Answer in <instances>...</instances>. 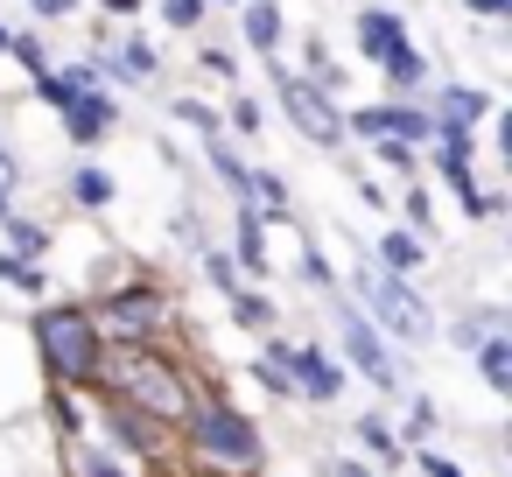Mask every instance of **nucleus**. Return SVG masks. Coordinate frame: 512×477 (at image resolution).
Listing matches in <instances>:
<instances>
[{
  "instance_id": "f257e3e1",
  "label": "nucleus",
  "mask_w": 512,
  "mask_h": 477,
  "mask_svg": "<svg viewBox=\"0 0 512 477\" xmlns=\"http://www.w3.org/2000/svg\"><path fill=\"white\" fill-rule=\"evenodd\" d=\"M106 379H113V393H120V400H141L148 414H169V421H183V414H190L183 379H176L162 358H148V351H120Z\"/></svg>"
},
{
  "instance_id": "f03ea898",
  "label": "nucleus",
  "mask_w": 512,
  "mask_h": 477,
  "mask_svg": "<svg viewBox=\"0 0 512 477\" xmlns=\"http://www.w3.org/2000/svg\"><path fill=\"white\" fill-rule=\"evenodd\" d=\"M36 337H43V358L57 379H99V337L78 309H50L36 316Z\"/></svg>"
},
{
  "instance_id": "7ed1b4c3",
  "label": "nucleus",
  "mask_w": 512,
  "mask_h": 477,
  "mask_svg": "<svg viewBox=\"0 0 512 477\" xmlns=\"http://www.w3.org/2000/svg\"><path fill=\"white\" fill-rule=\"evenodd\" d=\"M274 92H281V106H288V120L309 134V141H344V120L330 113V99L309 85V78H288V71H274Z\"/></svg>"
},
{
  "instance_id": "20e7f679",
  "label": "nucleus",
  "mask_w": 512,
  "mask_h": 477,
  "mask_svg": "<svg viewBox=\"0 0 512 477\" xmlns=\"http://www.w3.org/2000/svg\"><path fill=\"white\" fill-rule=\"evenodd\" d=\"M358 288H365V302L379 309L386 330H400V337H428V309H421V295H407V288L386 281V274H365Z\"/></svg>"
},
{
  "instance_id": "39448f33",
  "label": "nucleus",
  "mask_w": 512,
  "mask_h": 477,
  "mask_svg": "<svg viewBox=\"0 0 512 477\" xmlns=\"http://www.w3.org/2000/svg\"><path fill=\"white\" fill-rule=\"evenodd\" d=\"M197 442H204L211 456H232V463H253V456H260L253 421L232 414V407H204V414H197Z\"/></svg>"
},
{
  "instance_id": "423d86ee",
  "label": "nucleus",
  "mask_w": 512,
  "mask_h": 477,
  "mask_svg": "<svg viewBox=\"0 0 512 477\" xmlns=\"http://www.w3.org/2000/svg\"><path fill=\"white\" fill-rule=\"evenodd\" d=\"M337 323H344V351L358 358V372H365V379H372L379 393H393V386H400V372H393V358H386V344L372 337V323H365L358 309H344Z\"/></svg>"
},
{
  "instance_id": "0eeeda50",
  "label": "nucleus",
  "mask_w": 512,
  "mask_h": 477,
  "mask_svg": "<svg viewBox=\"0 0 512 477\" xmlns=\"http://www.w3.org/2000/svg\"><path fill=\"white\" fill-rule=\"evenodd\" d=\"M351 127L372 134V141H428V134H435L428 113H407V106H372V113H358Z\"/></svg>"
},
{
  "instance_id": "6e6552de",
  "label": "nucleus",
  "mask_w": 512,
  "mask_h": 477,
  "mask_svg": "<svg viewBox=\"0 0 512 477\" xmlns=\"http://www.w3.org/2000/svg\"><path fill=\"white\" fill-rule=\"evenodd\" d=\"M288 379H295L302 393H316V400H330V393L344 386V379L330 372V358H323V351H288Z\"/></svg>"
},
{
  "instance_id": "1a4fd4ad",
  "label": "nucleus",
  "mask_w": 512,
  "mask_h": 477,
  "mask_svg": "<svg viewBox=\"0 0 512 477\" xmlns=\"http://www.w3.org/2000/svg\"><path fill=\"white\" fill-rule=\"evenodd\" d=\"M358 43H365V50H372V57L386 64V57H393V50L407 43V29H400L393 15H379V8H365V15H358Z\"/></svg>"
},
{
  "instance_id": "9d476101",
  "label": "nucleus",
  "mask_w": 512,
  "mask_h": 477,
  "mask_svg": "<svg viewBox=\"0 0 512 477\" xmlns=\"http://www.w3.org/2000/svg\"><path fill=\"white\" fill-rule=\"evenodd\" d=\"M64 120H71V134H78V141H99V134H106V120H113V99L78 92V99L64 106Z\"/></svg>"
},
{
  "instance_id": "9b49d317",
  "label": "nucleus",
  "mask_w": 512,
  "mask_h": 477,
  "mask_svg": "<svg viewBox=\"0 0 512 477\" xmlns=\"http://www.w3.org/2000/svg\"><path fill=\"white\" fill-rule=\"evenodd\" d=\"M246 43L253 50H281V8H274V0H253V8H246Z\"/></svg>"
},
{
  "instance_id": "f8f14e48",
  "label": "nucleus",
  "mask_w": 512,
  "mask_h": 477,
  "mask_svg": "<svg viewBox=\"0 0 512 477\" xmlns=\"http://www.w3.org/2000/svg\"><path fill=\"white\" fill-rule=\"evenodd\" d=\"M484 113H491L484 92H442V134H463V127L484 120Z\"/></svg>"
},
{
  "instance_id": "ddd939ff",
  "label": "nucleus",
  "mask_w": 512,
  "mask_h": 477,
  "mask_svg": "<svg viewBox=\"0 0 512 477\" xmlns=\"http://www.w3.org/2000/svg\"><path fill=\"white\" fill-rule=\"evenodd\" d=\"M379 260H386L393 274H414V267H421V239H414V232H386V239H379Z\"/></svg>"
},
{
  "instance_id": "4468645a",
  "label": "nucleus",
  "mask_w": 512,
  "mask_h": 477,
  "mask_svg": "<svg viewBox=\"0 0 512 477\" xmlns=\"http://www.w3.org/2000/svg\"><path fill=\"white\" fill-rule=\"evenodd\" d=\"M477 344H484V358H477V365H484V386L505 393V386H512V344H505V337H477Z\"/></svg>"
},
{
  "instance_id": "2eb2a0df",
  "label": "nucleus",
  "mask_w": 512,
  "mask_h": 477,
  "mask_svg": "<svg viewBox=\"0 0 512 477\" xmlns=\"http://www.w3.org/2000/svg\"><path fill=\"white\" fill-rule=\"evenodd\" d=\"M239 260H246L253 274L267 267V260H260V211H253V204H239Z\"/></svg>"
},
{
  "instance_id": "dca6fc26",
  "label": "nucleus",
  "mask_w": 512,
  "mask_h": 477,
  "mask_svg": "<svg viewBox=\"0 0 512 477\" xmlns=\"http://www.w3.org/2000/svg\"><path fill=\"white\" fill-rule=\"evenodd\" d=\"M232 316H239L246 330H267V323H274V309H267L260 295H246V288H232Z\"/></svg>"
},
{
  "instance_id": "f3484780",
  "label": "nucleus",
  "mask_w": 512,
  "mask_h": 477,
  "mask_svg": "<svg viewBox=\"0 0 512 477\" xmlns=\"http://www.w3.org/2000/svg\"><path fill=\"white\" fill-rule=\"evenodd\" d=\"M386 78H393V85H400V92H407V85H421V57H414V50H407V43H400V50H393V57H386Z\"/></svg>"
},
{
  "instance_id": "a211bd4d",
  "label": "nucleus",
  "mask_w": 512,
  "mask_h": 477,
  "mask_svg": "<svg viewBox=\"0 0 512 477\" xmlns=\"http://www.w3.org/2000/svg\"><path fill=\"white\" fill-rule=\"evenodd\" d=\"M113 323H127V330L155 323V295H127V302H113Z\"/></svg>"
},
{
  "instance_id": "6ab92c4d",
  "label": "nucleus",
  "mask_w": 512,
  "mask_h": 477,
  "mask_svg": "<svg viewBox=\"0 0 512 477\" xmlns=\"http://www.w3.org/2000/svg\"><path fill=\"white\" fill-rule=\"evenodd\" d=\"M71 190H78V204H106V197H113V183H106L99 169H78V183H71Z\"/></svg>"
},
{
  "instance_id": "aec40b11",
  "label": "nucleus",
  "mask_w": 512,
  "mask_h": 477,
  "mask_svg": "<svg viewBox=\"0 0 512 477\" xmlns=\"http://www.w3.org/2000/svg\"><path fill=\"white\" fill-rule=\"evenodd\" d=\"M0 281H22V288H43V274H36V267H22L15 253H0Z\"/></svg>"
},
{
  "instance_id": "412c9836",
  "label": "nucleus",
  "mask_w": 512,
  "mask_h": 477,
  "mask_svg": "<svg viewBox=\"0 0 512 477\" xmlns=\"http://www.w3.org/2000/svg\"><path fill=\"white\" fill-rule=\"evenodd\" d=\"M162 15H169V22H183V29H190V22H197V15H204V0H162Z\"/></svg>"
},
{
  "instance_id": "4be33fe9",
  "label": "nucleus",
  "mask_w": 512,
  "mask_h": 477,
  "mask_svg": "<svg viewBox=\"0 0 512 477\" xmlns=\"http://www.w3.org/2000/svg\"><path fill=\"white\" fill-rule=\"evenodd\" d=\"M8 190H15V155L0 148V197H8ZM0 218H8V204H0Z\"/></svg>"
},
{
  "instance_id": "5701e85b",
  "label": "nucleus",
  "mask_w": 512,
  "mask_h": 477,
  "mask_svg": "<svg viewBox=\"0 0 512 477\" xmlns=\"http://www.w3.org/2000/svg\"><path fill=\"white\" fill-rule=\"evenodd\" d=\"M204 267H211V281H218V288H225V295H232V288H239V274H232V267H225V260H218V253H211V260H204Z\"/></svg>"
},
{
  "instance_id": "b1692460",
  "label": "nucleus",
  "mask_w": 512,
  "mask_h": 477,
  "mask_svg": "<svg viewBox=\"0 0 512 477\" xmlns=\"http://www.w3.org/2000/svg\"><path fill=\"white\" fill-rule=\"evenodd\" d=\"M358 428H365V442H372V449H386V456H393V435H386V421H358Z\"/></svg>"
},
{
  "instance_id": "393cba45",
  "label": "nucleus",
  "mask_w": 512,
  "mask_h": 477,
  "mask_svg": "<svg viewBox=\"0 0 512 477\" xmlns=\"http://www.w3.org/2000/svg\"><path fill=\"white\" fill-rule=\"evenodd\" d=\"M78 477H120L113 463H99V456H78Z\"/></svg>"
},
{
  "instance_id": "a878e982",
  "label": "nucleus",
  "mask_w": 512,
  "mask_h": 477,
  "mask_svg": "<svg viewBox=\"0 0 512 477\" xmlns=\"http://www.w3.org/2000/svg\"><path fill=\"white\" fill-rule=\"evenodd\" d=\"M29 8H36V15H50V22H57V15H71V8H78V0H29Z\"/></svg>"
},
{
  "instance_id": "bb28decb",
  "label": "nucleus",
  "mask_w": 512,
  "mask_h": 477,
  "mask_svg": "<svg viewBox=\"0 0 512 477\" xmlns=\"http://www.w3.org/2000/svg\"><path fill=\"white\" fill-rule=\"evenodd\" d=\"M323 477H365V463H323Z\"/></svg>"
},
{
  "instance_id": "cd10ccee",
  "label": "nucleus",
  "mask_w": 512,
  "mask_h": 477,
  "mask_svg": "<svg viewBox=\"0 0 512 477\" xmlns=\"http://www.w3.org/2000/svg\"><path fill=\"white\" fill-rule=\"evenodd\" d=\"M477 15H512V0H470Z\"/></svg>"
},
{
  "instance_id": "c85d7f7f",
  "label": "nucleus",
  "mask_w": 512,
  "mask_h": 477,
  "mask_svg": "<svg viewBox=\"0 0 512 477\" xmlns=\"http://www.w3.org/2000/svg\"><path fill=\"white\" fill-rule=\"evenodd\" d=\"M421 470H428V477H463V470H449V463H442V456H428V463H421Z\"/></svg>"
},
{
  "instance_id": "c756f323",
  "label": "nucleus",
  "mask_w": 512,
  "mask_h": 477,
  "mask_svg": "<svg viewBox=\"0 0 512 477\" xmlns=\"http://www.w3.org/2000/svg\"><path fill=\"white\" fill-rule=\"evenodd\" d=\"M106 8H113V15H134V8H141V0H106Z\"/></svg>"
},
{
  "instance_id": "7c9ffc66",
  "label": "nucleus",
  "mask_w": 512,
  "mask_h": 477,
  "mask_svg": "<svg viewBox=\"0 0 512 477\" xmlns=\"http://www.w3.org/2000/svg\"><path fill=\"white\" fill-rule=\"evenodd\" d=\"M0 50H15V36H8V29H0Z\"/></svg>"
}]
</instances>
